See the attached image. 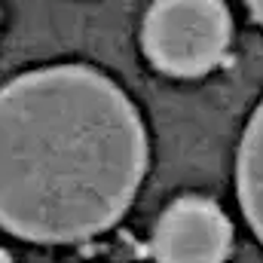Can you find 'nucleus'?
Returning <instances> with one entry per match:
<instances>
[{
    "label": "nucleus",
    "mask_w": 263,
    "mask_h": 263,
    "mask_svg": "<svg viewBox=\"0 0 263 263\" xmlns=\"http://www.w3.org/2000/svg\"><path fill=\"white\" fill-rule=\"evenodd\" d=\"M147 172V132L101 70L55 65L0 86V227L65 245L110 230Z\"/></svg>",
    "instance_id": "f257e3e1"
},
{
    "label": "nucleus",
    "mask_w": 263,
    "mask_h": 263,
    "mask_svg": "<svg viewBox=\"0 0 263 263\" xmlns=\"http://www.w3.org/2000/svg\"><path fill=\"white\" fill-rule=\"evenodd\" d=\"M233 37V18L223 0H153L141 43L162 73L202 77L223 62Z\"/></svg>",
    "instance_id": "f03ea898"
},
{
    "label": "nucleus",
    "mask_w": 263,
    "mask_h": 263,
    "mask_svg": "<svg viewBox=\"0 0 263 263\" xmlns=\"http://www.w3.org/2000/svg\"><path fill=\"white\" fill-rule=\"evenodd\" d=\"M233 230L227 214L199 196L172 202L153 230L156 263H223L230 254Z\"/></svg>",
    "instance_id": "7ed1b4c3"
},
{
    "label": "nucleus",
    "mask_w": 263,
    "mask_h": 263,
    "mask_svg": "<svg viewBox=\"0 0 263 263\" xmlns=\"http://www.w3.org/2000/svg\"><path fill=\"white\" fill-rule=\"evenodd\" d=\"M236 184H239L242 211L263 242V101L257 104L254 117L248 120V129L242 135Z\"/></svg>",
    "instance_id": "20e7f679"
},
{
    "label": "nucleus",
    "mask_w": 263,
    "mask_h": 263,
    "mask_svg": "<svg viewBox=\"0 0 263 263\" xmlns=\"http://www.w3.org/2000/svg\"><path fill=\"white\" fill-rule=\"evenodd\" d=\"M245 3H248V9L254 12V18L263 25V0H245Z\"/></svg>",
    "instance_id": "39448f33"
},
{
    "label": "nucleus",
    "mask_w": 263,
    "mask_h": 263,
    "mask_svg": "<svg viewBox=\"0 0 263 263\" xmlns=\"http://www.w3.org/2000/svg\"><path fill=\"white\" fill-rule=\"evenodd\" d=\"M0 263H12V257H9L6 251H0Z\"/></svg>",
    "instance_id": "423d86ee"
}]
</instances>
